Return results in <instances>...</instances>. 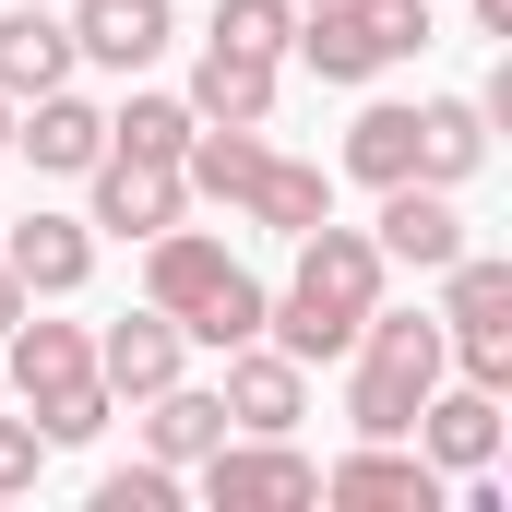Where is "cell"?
Returning <instances> with one entry per match:
<instances>
[{"label": "cell", "mask_w": 512, "mask_h": 512, "mask_svg": "<svg viewBox=\"0 0 512 512\" xmlns=\"http://www.w3.org/2000/svg\"><path fill=\"white\" fill-rule=\"evenodd\" d=\"M382 310V239L370 227H298V274H286V298L262 310V334L298 358V370H322V358H346L358 346V322Z\"/></svg>", "instance_id": "obj_1"}, {"label": "cell", "mask_w": 512, "mask_h": 512, "mask_svg": "<svg viewBox=\"0 0 512 512\" xmlns=\"http://www.w3.org/2000/svg\"><path fill=\"white\" fill-rule=\"evenodd\" d=\"M0 393L36 405L48 453H72V441L108 429V382H96V334H84V322H36V310H24V322L0 334Z\"/></svg>", "instance_id": "obj_2"}, {"label": "cell", "mask_w": 512, "mask_h": 512, "mask_svg": "<svg viewBox=\"0 0 512 512\" xmlns=\"http://www.w3.org/2000/svg\"><path fill=\"white\" fill-rule=\"evenodd\" d=\"M358 382H346V417H358V441H405V417L441 393V370H453V346H441V322L429 310H370L358 322Z\"/></svg>", "instance_id": "obj_3"}, {"label": "cell", "mask_w": 512, "mask_h": 512, "mask_svg": "<svg viewBox=\"0 0 512 512\" xmlns=\"http://www.w3.org/2000/svg\"><path fill=\"white\" fill-rule=\"evenodd\" d=\"M286 48H298L322 84H382L393 60L429 48V0H310Z\"/></svg>", "instance_id": "obj_4"}, {"label": "cell", "mask_w": 512, "mask_h": 512, "mask_svg": "<svg viewBox=\"0 0 512 512\" xmlns=\"http://www.w3.org/2000/svg\"><path fill=\"white\" fill-rule=\"evenodd\" d=\"M441 346L465 358L477 393H512V262H489V251L441 262Z\"/></svg>", "instance_id": "obj_5"}, {"label": "cell", "mask_w": 512, "mask_h": 512, "mask_svg": "<svg viewBox=\"0 0 512 512\" xmlns=\"http://www.w3.org/2000/svg\"><path fill=\"white\" fill-rule=\"evenodd\" d=\"M203 501L215 512H286V501H322V465L286 453V429H274V441H262V429H227V441L203 453Z\"/></svg>", "instance_id": "obj_6"}, {"label": "cell", "mask_w": 512, "mask_h": 512, "mask_svg": "<svg viewBox=\"0 0 512 512\" xmlns=\"http://www.w3.org/2000/svg\"><path fill=\"white\" fill-rule=\"evenodd\" d=\"M84 179H96V215H84V227H108V239H155V227H179V215H191V179H179L167 155L108 143Z\"/></svg>", "instance_id": "obj_7"}, {"label": "cell", "mask_w": 512, "mask_h": 512, "mask_svg": "<svg viewBox=\"0 0 512 512\" xmlns=\"http://www.w3.org/2000/svg\"><path fill=\"white\" fill-rule=\"evenodd\" d=\"M441 465L429 453H393V441H358L346 465H322V501H346V512H441Z\"/></svg>", "instance_id": "obj_8"}, {"label": "cell", "mask_w": 512, "mask_h": 512, "mask_svg": "<svg viewBox=\"0 0 512 512\" xmlns=\"http://www.w3.org/2000/svg\"><path fill=\"white\" fill-rule=\"evenodd\" d=\"M215 393H227V429H262V441L310 417V370H298V358H286L274 334H251V346H227V382H215Z\"/></svg>", "instance_id": "obj_9"}, {"label": "cell", "mask_w": 512, "mask_h": 512, "mask_svg": "<svg viewBox=\"0 0 512 512\" xmlns=\"http://www.w3.org/2000/svg\"><path fill=\"white\" fill-rule=\"evenodd\" d=\"M405 441H417L441 477H489V465H501V393H477V382H465V393H429V405L405 417Z\"/></svg>", "instance_id": "obj_10"}, {"label": "cell", "mask_w": 512, "mask_h": 512, "mask_svg": "<svg viewBox=\"0 0 512 512\" xmlns=\"http://www.w3.org/2000/svg\"><path fill=\"white\" fill-rule=\"evenodd\" d=\"M60 24H72V60H96V72H143L179 36L167 0H60Z\"/></svg>", "instance_id": "obj_11"}, {"label": "cell", "mask_w": 512, "mask_h": 512, "mask_svg": "<svg viewBox=\"0 0 512 512\" xmlns=\"http://www.w3.org/2000/svg\"><path fill=\"white\" fill-rule=\"evenodd\" d=\"M12 155H36L48 179H84V167L108 155V108H84L72 84H48V96L12 108Z\"/></svg>", "instance_id": "obj_12"}, {"label": "cell", "mask_w": 512, "mask_h": 512, "mask_svg": "<svg viewBox=\"0 0 512 512\" xmlns=\"http://www.w3.org/2000/svg\"><path fill=\"white\" fill-rule=\"evenodd\" d=\"M179 346H191V334H179L155 298H143L131 322H108V334H96V382H108V405H143V393H167V382H179Z\"/></svg>", "instance_id": "obj_13"}, {"label": "cell", "mask_w": 512, "mask_h": 512, "mask_svg": "<svg viewBox=\"0 0 512 512\" xmlns=\"http://www.w3.org/2000/svg\"><path fill=\"white\" fill-rule=\"evenodd\" d=\"M0 262L24 274V298H72L96 274V227L84 215H24V227H0Z\"/></svg>", "instance_id": "obj_14"}, {"label": "cell", "mask_w": 512, "mask_h": 512, "mask_svg": "<svg viewBox=\"0 0 512 512\" xmlns=\"http://www.w3.org/2000/svg\"><path fill=\"white\" fill-rule=\"evenodd\" d=\"M382 262H417V274H441V262L465 251V215H453V191H429V179H393L382 191Z\"/></svg>", "instance_id": "obj_15"}, {"label": "cell", "mask_w": 512, "mask_h": 512, "mask_svg": "<svg viewBox=\"0 0 512 512\" xmlns=\"http://www.w3.org/2000/svg\"><path fill=\"white\" fill-rule=\"evenodd\" d=\"M48 84H72V24H60V0H12L0 12V96L24 108Z\"/></svg>", "instance_id": "obj_16"}, {"label": "cell", "mask_w": 512, "mask_h": 512, "mask_svg": "<svg viewBox=\"0 0 512 512\" xmlns=\"http://www.w3.org/2000/svg\"><path fill=\"white\" fill-rule=\"evenodd\" d=\"M274 72H286V60H251V48H215V36H203L191 120H215V131H262V120H274Z\"/></svg>", "instance_id": "obj_17"}, {"label": "cell", "mask_w": 512, "mask_h": 512, "mask_svg": "<svg viewBox=\"0 0 512 512\" xmlns=\"http://www.w3.org/2000/svg\"><path fill=\"white\" fill-rule=\"evenodd\" d=\"M215 274H227V239H203V227H155V239H143V298H155L167 322H191V310L215 298Z\"/></svg>", "instance_id": "obj_18"}, {"label": "cell", "mask_w": 512, "mask_h": 512, "mask_svg": "<svg viewBox=\"0 0 512 512\" xmlns=\"http://www.w3.org/2000/svg\"><path fill=\"white\" fill-rule=\"evenodd\" d=\"M215 441H227V393H203V382L143 393V453H155V465H203Z\"/></svg>", "instance_id": "obj_19"}, {"label": "cell", "mask_w": 512, "mask_h": 512, "mask_svg": "<svg viewBox=\"0 0 512 512\" xmlns=\"http://www.w3.org/2000/svg\"><path fill=\"white\" fill-rule=\"evenodd\" d=\"M477 167H489V108H477V96H429V108H417V179L453 191V179H477Z\"/></svg>", "instance_id": "obj_20"}, {"label": "cell", "mask_w": 512, "mask_h": 512, "mask_svg": "<svg viewBox=\"0 0 512 512\" xmlns=\"http://www.w3.org/2000/svg\"><path fill=\"white\" fill-rule=\"evenodd\" d=\"M251 227H274V239H298V227H322L334 215V179L322 167H298V155H262V179H251V203H239Z\"/></svg>", "instance_id": "obj_21"}, {"label": "cell", "mask_w": 512, "mask_h": 512, "mask_svg": "<svg viewBox=\"0 0 512 512\" xmlns=\"http://www.w3.org/2000/svg\"><path fill=\"white\" fill-rule=\"evenodd\" d=\"M346 179H370V191H393V179H417V108H358V131H346Z\"/></svg>", "instance_id": "obj_22"}, {"label": "cell", "mask_w": 512, "mask_h": 512, "mask_svg": "<svg viewBox=\"0 0 512 512\" xmlns=\"http://www.w3.org/2000/svg\"><path fill=\"white\" fill-rule=\"evenodd\" d=\"M262 310H274V298H262L251 274H239V262H227V274H215V298H203V310H191V322H179V334H191V346H215V358H227V346H251V334H262Z\"/></svg>", "instance_id": "obj_23"}, {"label": "cell", "mask_w": 512, "mask_h": 512, "mask_svg": "<svg viewBox=\"0 0 512 512\" xmlns=\"http://www.w3.org/2000/svg\"><path fill=\"white\" fill-rule=\"evenodd\" d=\"M191 96H131L120 120H108V143H131V155H167V167H179V155H191Z\"/></svg>", "instance_id": "obj_24"}, {"label": "cell", "mask_w": 512, "mask_h": 512, "mask_svg": "<svg viewBox=\"0 0 512 512\" xmlns=\"http://www.w3.org/2000/svg\"><path fill=\"white\" fill-rule=\"evenodd\" d=\"M286 36H298V0H215V48L286 60Z\"/></svg>", "instance_id": "obj_25"}, {"label": "cell", "mask_w": 512, "mask_h": 512, "mask_svg": "<svg viewBox=\"0 0 512 512\" xmlns=\"http://www.w3.org/2000/svg\"><path fill=\"white\" fill-rule=\"evenodd\" d=\"M167 501H179V465H155V453L120 465V477H96V512H167Z\"/></svg>", "instance_id": "obj_26"}, {"label": "cell", "mask_w": 512, "mask_h": 512, "mask_svg": "<svg viewBox=\"0 0 512 512\" xmlns=\"http://www.w3.org/2000/svg\"><path fill=\"white\" fill-rule=\"evenodd\" d=\"M36 477H48V429L36 417H0V501H24Z\"/></svg>", "instance_id": "obj_27"}, {"label": "cell", "mask_w": 512, "mask_h": 512, "mask_svg": "<svg viewBox=\"0 0 512 512\" xmlns=\"http://www.w3.org/2000/svg\"><path fill=\"white\" fill-rule=\"evenodd\" d=\"M24 310H36V298H24V274H12V262H0V334H12V322H24Z\"/></svg>", "instance_id": "obj_28"}, {"label": "cell", "mask_w": 512, "mask_h": 512, "mask_svg": "<svg viewBox=\"0 0 512 512\" xmlns=\"http://www.w3.org/2000/svg\"><path fill=\"white\" fill-rule=\"evenodd\" d=\"M477 12V36H512V0H465Z\"/></svg>", "instance_id": "obj_29"}, {"label": "cell", "mask_w": 512, "mask_h": 512, "mask_svg": "<svg viewBox=\"0 0 512 512\" xmlns=\"http://www.w3.org/2000/svg\"><path fill=\"white\" fill-rule=\"evenodd\" d=\"M0 155H12V96H0Z\"/></svg>", "instance_id": "obj_30"}, {"label": "cell", "mask_w": 512, "mask_h": 512, "mask_svg": "<svg viewBox=\"0 0 512 512\" xmlns=\"http://www.w3.org/2000/svg\"><path fill=\"white\" fill-rule=\"evenodd\" d=\"M298 12H310V0H298Z\"/></svg>", "instance_id": "obj_31"}]
</instances>
